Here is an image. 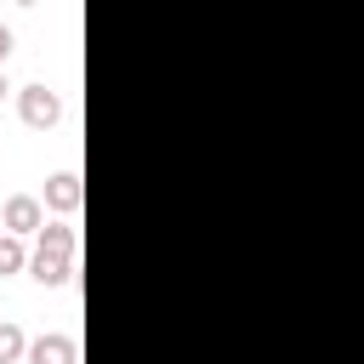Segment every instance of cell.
I'll return each mask as SVG.
<instances>
[{"label": "cell", "mask_w": 364, "mask_h": 364, "mask_svg": "<svg viewBox=\"0 0 364 364\" xmlns=\"http://www.w3.org/2000/svg\"><path fill=\"white\" fill-rule=\"evenodd\" d=\"M17 114H23L28 131H51V125L63 119V97H57L51 85H23V91H17Z\"/></svg>", "instance_id": "obj_1"}, {"label": "cell", "mask_w": 364, "mask_h": 364, "mask_svg": "<svg viewBox=\"0 0 364 364\" xmlns=\"http://www.w3.org/2000/svg\"><path fill=\"white\" fill-rule=\"evenodd\" d=\"M0 222H6V233H11V239H28V233H40V228H46V205H40L34 193H11Z\"/></svg>", "instance_id": "obj_2"}, {"label": "cell", "mask_w": 364, "mask_h": 364, "mask_svg": "<svg viewBox=\"0 0 364 364\" xmlns=\"http://www.w3.org/2000/svg\"><path fill=\"white\" fill-rule=\"evenodd\" d=\"M46 205H51L57 216H74V210L85 205V182H80V171H57V176H46Z\"/></svg>", "instance_id": "obj_3"}, {"label": "cell", "mask_w": 364, "mask_h": 364, "mask_svg": "<svg viewBox=\"0 0 364 364\" xmlns=\"http://www.w3.org/2000/svg\"><path fill=\"white\" fill-rule=\"evenodd\" d=\"M28 364H80V347L74 336H40L28 341Z\"/></svg>", "instance_id": "obj_4"}, {"label": "cell", "mask_w": 364, "mask_h": 364, "mask_svg": "<svg viewBox=\"0 0 364 364\" xmlns=\"http://www.w3.org/2000/svg\"><path fill=\"white\" fill-rule=\"evenodd\" d=\"M34 239H40L34 250H46V256H80V233H74L68 222H46Z\"/></svg>", "instance_id": "obj_5"}, {"label": "cell", "mask_w": 364, "mask_h": 364, "mask_svg": "<svg viewBox=\"0 0 364 364\" xmlns=\"http://www.w3.org/2000/svg\"><path fill=\"white\" fill-rule=\"evenodd\" d=\"M74 262H80V256H46V250H34V256H28V273H34L40 284H68V279H74Z\"/></svg>", "instance_id": "obj_6"}, {"label": "cell", "mask_w": 364, "mask_h": 364, "mask_svg": "<svg viewBox=\"0 0 364 364\" xmlns=\"http://www.w3.org/2000/svg\"><path fill=\"white\" fill-rule=\"evenodd\" d=\"M23 267H28V250H23V239L0 233V279H6V273H23Z\"/></svg>", "instance_id": "obj_7"}, {"label": "cell", "mask_w": 364, "mask_h": 364, "mask_svg": "<svg viewBox=\"0 0 364 364\" xmlns=\"http://www.w3.org/2000/svg\"><path fill=\"white\" fill-rule=\"evenodd\" d=\"M28 353V341H23V330L17 324H0V364H17Z\"/></svg>", "instance_id": "obj_8"}, {"label": "cell", "mask_w": 364, "mask_h": 364, "mask_svg": "<svg viewBox=\"0 0 364 364\" xmlns=\"http://www.w3.org/2000/svg\"><path fill=\"white\" fill-rule=\"evenodd\" d=\"M6 51H11V28L0 23V68H6Z\"/></svg>", "instance_id": "obj_9"}, {"label": "cell", "mask_w": 364, "mask_h": 364, "mask_svg": "<svg viewBox=\"0 0 364 364\" xmlns=\"http://www.w3.org/2000/svg\"><path fill=\"white\" fill-rule=\"evenodd\" d=\"M6 91H11V80H6V68H0V97H6Z\"/></svg>", "instance_id": "obj_10"}]
</instances>
